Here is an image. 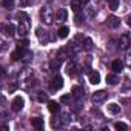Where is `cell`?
<instances>
[{"mask_svg": "<svg viewBox=\"0 0 131 131\" xmlns=\"http://www.w3.org/2000/svg\"><path fill=\"white\" fill-rule=\"evenodd\" d=\"M114 128H116V129H119V131H126V129H128V125H126V123H123V122H117V123L114 125Z\"/></svg>", "mask_w": 131, "mask_h": 131, "instance_id": "20", "label": "cell"}, {"mask_svg": "<svg viewBox=\"0 0 131 131\" xmlns=\"http://www.w3.org/2000/svg\"><path fill=\"white\" fill-rule=\"evenodd\" d=\"M37 99H39V102H46V100H48V94H45V93H39Z\"/></svg>", "mask_w": 131, "mask_h": 131, "instance_id": "23", "label": "cell"}, {"mask_svg": "<svg viewBox=\"0 0 131 131\" xmlns=\"http://www.w3.org/2000/svg\"><path fill=\"white\" fill-rule=\"evenodd\" d=\"M111 68H113L114 73H120V71L123 70V63H122V60H114V62L111 63Z\"/></svg>", "mask_w": 131, "mask_h": 131, "instance_id": "12", "label": "cell"}, {"mask_svg": "<svg viewBox=\"0 0 131 131\" xmlns=\"http://www.w3.org/2000/svg\"><path fill=\"white\" fill-rule=\"evenodd\" d=\"M70 99H71V96H70V94H65V96H62V97H60V102H62V103H68V102H70Z\"/></svg>", "mask_w": 131, "mask_h": 131, "instance_id": "26", "label": "cell"}, {"mask_svg": "<svg viewBox=\"0 0 131 131\" xmlns=\"http://www.w3.org/2000/svg\"><path fill=\"white\" fill-rule=\"evenodd\" d=\"M119 45H120L122 49H126V48L131 45V42H129V36H128V34H122L120 39H119Z\"/></svg>", "mask_w": 131, "mask_h": 131, "instance_id": "7", "label": "cell"}, {"mask_svg": "<svg viewBox=\"0 0 131 131\" xmlns=\"http://www.w3.org/2000/svg\"><path fill=\"white\" fill-rule=\"evenodd\" d=\"M0 106H6V99L3 94H0Z\"/></svg>", "mask_w": 131, "mask_h": 131, "instance_id": "28", "label": "cell"}, {"mask_svg": "<svg viewBox=\"0 0 131 131\" xmlns=\"http://www.w3.org/2000/svg\"><path fill=\"white\" fill-rule=\"evenodd\" d=\"M23 56H25V49H23V48H19V49H16V51L11 54V59H13V60H22Z\"/></svg>", "mask_w": 131, "mask_h": 131, "instance_id": "10", "label": "cell"}, {"mask_svg": "<svg viewBox=\"0 0 131 131\" xmlns=\"http://www.w3.org/2000/svg\"><path fill=\"white\" fill-rule=\"evenodd\" d=\"M28 40L26 39H23V40H19V48H23V49H26V46H28Z\"/></svg>", "mask_w": 131, "mask_h": 131, "instance_id": "24", "label": "cell"}, {"mask_svg": "<svg viewBox=\"0 0 131 131\" xmlns=\"http://www.w3.org/2000/svg\"><path fill=\"white\" fill-rule=\"evenodd\" d=\"M106 23H108V26L110 28H119V25H120V20L117 19V17H114V16H110L108 17V20H106Z\"/></svg>", "mask_w": 131, "mask_h": 131, "instance_id": "9", "label": "cell"}, {"mask_svg": "<svg viewBox=\"0 0 131 131\" xmlns=\"http://www.w3.org/2000/svg\"><path fill=\"white\" fill-rule=\"evenodd\" d=\"M59 67H60V59H59V60L51 62V68H52V70H56V68H59Z\"/></svg>", "mask_w": 131, "mask_h": 131, "instance_id": "27", "label": "cell"}, {"mask_svg": "<svg viewBox=\"0 0 131 131\" xmlns=\"http://www.w3.org/2000/svg\"><path fill=\"white\" fill-rule=\"evenodd\" d=\"M65 71H67V74H68L70 77H74V76L77 74V70H76L74 62H70V63L67 65V68H65Z\"/></svg>", "mask_w": 131, "mask_h": 131, "instance_id": "8", "label": "cell"}, {"mask_svg": "<svg viewBox=\"0 0 131 131\" xmlns=\"http://www.w3.org/2000/svg\"><path fill=\"white\" fill-rule=\"evenodd\" d=\"M54 19L57 20V22H65L68 19V11L65 9V8H60V9H57V13L54 14Z\"/></svg>", "mask_w": 131, "mask_h": 131, "instance_id": "5", "label": "cell"}, {"mask_svg": "<svg viewBox=\"0 0 131 131\" xmlns=\"http://www.w3.org/2000/svg\"><path fill=\"white\" fill-rule=\"evenodd\" d=\"M90 82H91L93 85H97V83L100 82V74H99L97 71H93V73H90Z\"/></svg>", "mask_w": 131, "mask_h": 131, "instance_id": "14", "label": "cell"}, {"mask_svg": "<svg viewBox=\"0 0 131 131\" xmlns=\"http://www.w3.org/2000/svg\"><path fill=\"white\" fill-rule=\"evenodd\" d=\"M13 3H14V0H3V5L5 6H11Z\"/></svg>", "mask_w": 131, "mask_h": 131, "instance_id": "29", "label": "cell"}, {"mask_svg": "<svg viewBox=\"0 0 131 131\" xmlns=\"http://www.w3.org/2000/svg\"><path fill=\"white\" fill-rule=\"evenodd\" d=\"M68 34H70V28H68V26H62V28L59 29V37H60V39H67Z\"/></svg>", "mask_w": 131, "mask_h": 131, "instance_id": "16", "label": "cell"}, {"mask_svg": "<svg viewBox=\"0 0 131 131\" xmlns=\"http://www.w3.org/2000/svg\"><path fill=\"white\" fill-rule=\"evenodd\" d=\"M106 82H108L110 85H116V83L119 82V77H117L116 74H108V76H106Z\"/></svg>", "mask_w": 131, "mask_h": 131, "instance_id": "19", "label": "cell"}, {"mask_svg": "<svg viewBox=\"0 0 131 131\" xmlns=\"http://www.w3.org/2000/svg\"><path fill=\"white\" fill-rule=\"evenodd\" d=\"M71 8H73V11H79L80 8H82V5H80V2H79V0H73V2H71Z\"/></svg>", "mask_w": 131, "mask_h": 131, "instance_id": "21", "label": "cell"}, {"mask_svg": "<svg viewBox=\"0 0 131 131\" xmlns=\"http://www.w3.org/2000/svg\"><path fill=\"white\" fill-rule=\"evenodd\" d=\"M83 49L85 51H91L93 49V40L90 37H85L83 39Z\"/></svg>", "mask_w": 131, "mask_h": 131, "instance_id": "17", "label": "cell"}, {"mask_svg": "<svg viewBox=\"0 0 131 131\" xmlns=\"http://www.w3.org/2000/svg\"><path fill=\"white\" fill-rule=\"evenodd\" d=\"M63 86V79L60 77V76H56L54 79H52V82H51V90L52 91H57V90H60Z\"/></svg>", "mask_w": 131, "mask_h": 131, "instance_id": "6", "label": "cell"}, {"mask_svg": "<svg viewBox=\"0 0 131 131\" xmlns=\"http://www.w3.org/2000/svg\"><path fill=\"white\" fill-rule=\"evenodd\" d=\"M5 34H6L8 37H13V36L16 34V26L11 25V23H8V25L5 26Z\"/></svg>", "mask_w": 131, "mask_h": 131, "instance_id": "15", "label": "cell"}, {"mask_svg": "<svg viewBox=\"0 0 131 131\" xmlns=\"http://www.w3.org/2000/svg\"><path fill=\"white\" fill-rule=\"evenodd\" d=\"M106 97H108V93L103 91V90H100V91H96L93 94V102L94 103H102V102L106 100Z\"/></svg>", "mask_w": 131, "mask_h": 131, "instance_id": "3", "label": "cell"}, {"mask_svg": "<svg viewBox=\"0 0 131 131\" xmlns=\"http://www.w3.org/2000/svg\"><path fill=\"white\" fill-rule=\"evenodd\" d=\"M23 19H25V20H20L19 28H17L20 36H26V32H28V29H29V20H28V16L25 14V16H23Z\"/></svg>", "mask_w": 131, "mask_h": 131, "instance_id": "2", "label": "cell"}, {"mask_svg": "<svg viewBox=\"0 0 131 131\" xmlns=\"http://www.w3.org/2000/svg\"><path fill=\"white\" fill-rule=\"evenodd\" d=\"M110 6H111V9H117L119 8V0H110Z\"/></svg>", "mask_w": 131, "mask_h": 131, "instance_id": "25", "label": "cell"}, {"mask_svg": "<svg viewBox=\"0 0 131 131\" xmlns=\"http://www.w3.org/2000/svg\"><path fill=\"white\" fill-rule=\"evenodd\" d=\"M40 17H42V20H43L46 25H51V23L54 22V14H52V9H51L49 6H43V8H42Z\"/></svg>", "mask_w": 131, "mask_h": 131, "instance_id": "1", "label": "cell"}, {"mask_svg": "<svg viewBox=\"0 0 131 131\" xmlns=\"http://www.w3.org/2000/svg\"><path fill=\"white\" fill-rule=\"evenodd\" d=\"M5 76V70L3 68H0V77H3Z\"/></svg>", "mask_w": 131, "mask_h": 131, "instance_id": "32", "label": "cell"}, {"mask_svg": "<svg viewBox=\"0 0 131 131\" xmlns=\"http://www.w3.org/2000/svg\"><path fill=\"white\" fill-rule=\"evenodd\" d=\"M79 2H80V5H86V3L90 2V0H79Z\"/></svg>", "mask_w": 131, "mask_h": 131, "instance_id": "31", "label": "cell"}, {"mask_svg": "<svg viewBox=\"0 0 131 131\" xmlns=\"http://www.w3.org/2000/svg\"><path fill=\"white\" fill-rule=\"evenodd\" d=\"M106 111H108L110 114H119V113H120V106H119L117 103H108V105H106Z\"/></svg>", "mask_w": 131, "mask_h": 131, "instance_id": "11", "label": "cell"}, {"mask_svg": "<svg viewBox=\"0 0 131 131\" xmlns=\"http://www.w3.org/2000/svg\"><path fill=\"white\" fill-rule=\"evenodd\" d=\"M31 125H32L34 128H37V129H42V128H43V119H40V117H32V119H31Z\"/></svg>", "mask_w": 131, "mask_h": 131, "instance_id": "13", "label": "cell"}, {"mask_svg": "<svg viewBox=\"0 0 131 131\" xmlns=\"http://www.w3.org/2000/svg\"><path fill=\"white\" fill-rule=\"evenodd\" d=\"M28 3H29V0H20V8L28 6Z\"/></svg>", "mask_w": 131, "mask_h": 131, "instance_id": "30", "label": "cell"}, {"mask_svg": "<svg viewBox=\"0 0 131 131\" xmlns=\"http://www.w3.org/2000/svg\"><path fill=\"white\" fill-rule=\"evenodd\" d=\"M2 49H5V45H3V42H2V40H0V51H2Z\"/></svg>", "mask_w": 131, "mask_h": 131, "instance_id": "33", "label": "cell"}, {"mask_svg": "<svg viewBox=\"0 0 131 131\" xmlns=\"http://www.w3.org/2000/svg\"><path fill=\"white\" fill-rule=\"evenodd\" d=\"M11 106H13V111H20L23 106H25V100L20 97V96H17V97H14V100H13V103H11Z\"/></svg>", "mask_w": 131, "mask_h": 131, "instance_id": "4", "label": "cell"}, {"mask_svg": "<svg viewBox=\"0 0 131 131\" xmlns=\"http://www.w3.org/2000/svg\"><path fill=\"white\" fill-rule=\"evenodd\" d=\"M48 110H49L51 113H57V111H59V103L54 102V100H49V102H48Z\"/></svg>", "mask_w": 131, "mask_h": 131, "instance_id": "18", "label": "cell"}, {"mask_svg": "<svg viewBox=\"0 0 131 131\" xmlns=\"http://www.w3.org/2000/svg\"><path fill=\"white\" fill-rule=\"evenodd\" d=\"M73 94H74L76 97H80V96L83 94V90H82L80 86H73Z\"/></svg>", "mask_w": 131, "mask_h": 131, "instance_id": "22", "label": "cell"}]
</instances>
